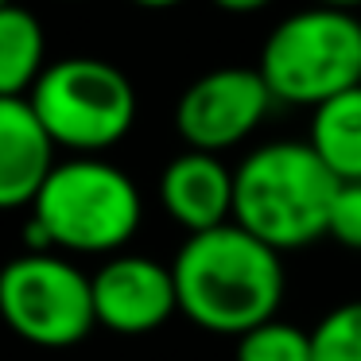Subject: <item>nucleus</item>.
Segmentation results:
<instances>
[{
	"mask_svg": "<svg viewBox=\"0 0 361 361\" xmlns=\"http://www.w3.org/2000/svg\"><path fill=\"white\" fill-rule=\"evenodd\" d=\"M90 280H94L97 326L113 330V334H152L179 311L171 264H159L152 257L117 252Z\"/></svg>",
	"mask_w": 361,
	"mask_h": 361,
	"instance_id": "6e6552de",
	"label": "nucleus"
},
{
	"mask_svg": "<svg viewBox=\"0 0 361 361\" xmlns=\"http://www.w3.org/2000/svg\"><path fill=\"white\" fill-rule=\"evenodd\" d=\"M272 102L276 97L257 66H221L183 90L175 105V128L187 148L221 156L257 133Z\"/></svg>",
	"mask_w": 361,
	"mask_h": 361,
	"instance_id": "0eeeda50",
	"label": "nucleus"
},
{
	"mask_svg": "<svg viewBox=\"0 0 361 361\" xmlns=\"http://www.w3.org/2000/svg\"><path fill=\"white\" fill-rule=\"evenodd\" d=\"M311 361H361V299L338 303L311 330Z\"/></svg>",
	"mask_w": 361,
	"mask_h": 361,
	"instance_id": "4468645a",
	"label": "nucleus"
},
{
	"mask_svg": "<svg viewBox=\"0 0 361 361\" xmlns=\"http://www.w3.org/2000/svg\"><path fill=\"white\" fill-rule=\"evenodd\" d=\"M55 171V140L27 97H0V210H32Z\"/></svg>",
	"mask_w": 361,
	"mask_h": 361,
	"instance_id": "9d476101",
	"label": "nucleus"
},
{
	"mask_svg": "<svg viewBox=\"0 0 361 361\" xmlns=\"http://www.w3.org/2000/svg\"><path fill=\"white\" fill-rule=\"evenodd\" d=\"M210 4H218L221 12H237V16H245V12H260V8H268L272 0H210Z\"/></svg>",
	"mask_w": 361,
	"mask_h": 361,
	"instance_id": "dca6fc26",
	"label": "nucleus"
},
{
	"mask_svg": "<svg viewBox=\"0 0 361 361\" xmlns=\"http://www.w3.org/2000/svg\"><path fill=\"white\" fill-rule=\"evenodd\" d=\"M326 237H334L345 249H361V183H342L330 206Z\"/></svg>",
	"mask_w": 361,
	"mask_h": 361,
	"instance_id": "2eb2a0df",
	"label": "nucleus"
},
{
	"mask_svg": "<svg viewBox=\"0 0 361 361\" xmlns=\"http://www.w3.org/2000/svg\"><path fill=\"white\" fill-rule=\"evenodd\" d=\"M133 4H140V8H175L183 0H133Z\"/></svg>",
	"mask_w": 361,
	"mask_h": 361,
	"instance_id": "a211bd4d",
	"label": "nucleus"
},
{
	"mask_svg": "<svg viewBox=\"0 0 361 361\" xmlns=\"http://www.w3.org/2000/svg\"><path fill=\"white\" fill-rule=\"evenodd\" d=\"M43 39L39 20L27 8L4 4L0 8V97H27L32 86L39 82L43 66Z\"/></svg>",
	"mask_w": 361,
	"mask_h": 361,
	"instance_id": "f8f14e48",
	"label": "nucleus"
},
{
	"mask_svg": "<svg viewBox=\"0 0 361 361\" xmlns=\"http://www.w3.org/2000/svg\"><path fill=\"white\" fill-rule=\"evenodd\" d=\"M342 183L307 140H272L233 167V226L276 252L326 237L330 206Z\"/></svg>",
	"mask_w": 361,
	"mask_h": 361,
	"instance_id": "f03ea898",
	"label": "nucleus"
},
{
	"mask_svg": "<svg viewBox=\"0 0 361 361\" xmlns=\"http://www.w3.org/2000/svg\"><path fill=\"white\" fill-rule=\"evenodd\" d=\"M144 202L136 183L121 167L97 156L55 164L32 202V221L47 233L55 252L117 257L136 237Z\"/></svg>",
	"mask_w": 361,
	"mask_h": 361,
	"instance_id": "7ed1b4c3",
	"label": "nucleus"
},
{
	"mask_svg": "<svg viewBox=\"0 0 361 361\" xmlns=\"http://www.w3.org/2000/svg\"><path fill=\"white\" fill-rule=\"evenodd\" d=\"M179 314L198 330L241 338L276 319L288 288L283 252L268 249L241 226H218L179 245L171 260Z\"/></svg>",
	"mask_w": 361,
	"mask_h": 361,
	"instance_id": "f257e3e1",
	"label": "nucleus"
},
{
	"mask_svg": "<svg viewBox=\"0 0 361 361\" xmlns=\"http://www.w3.org/2000/svg\"><path fill=\"white\" fill-rule=\"evenodd\" d=\"M237 361H311V330L288 319H268L237 338Z\"/></svg>",
	"mask_w": 361,
	"mask_h": 361,
	"instance_id": "ddd939ff",
	"label": "nucleus"
},
{
	"mask_svg": "<svg viewBox=\"0 0 361 361\" xmlns=\"http://www.w3.org/2000/svg\"><path fill=\"white\" fill-rule=\"evenodd\" d=\"M307 144L338 183H361V86L311 109Z\"/></svg>",
	"mask_w": 361,
	"mask_h": 361,
	"instance_id": "9b49d317",
	"label": "nucleus"
},
{
	"mask_svg": "<svg viewBox=\"0 0 361 361\" xmlns=\"http://www.w3.org/2000/svg\"><path fill=\"white\" fill-rule=\"evenodd\" d=\"M257 71L276 102L319 109L361 86V20L322 4L291 12L264 39Z\"/></svg>",
	"mask_w": 361,
	"mask_h": 361,
	"instance_id": "20e7f679",
	"label": "nucleus"
},
{
	"mask_svg": "<svg viewBox=\"0 0 361 361\" xmlns=\"http://www.w3.org/2000/svg\"><path fill=\"white\" fill-rule=\"evenodd\" d=\"M55 148L97 156L128 136L136 121V90L105 59L71 55L51 63L27 94Z\"/></svg>",
	"mask_w": 361,
	"mask_h": 361,
	"instance_id": "39448f33",
	"label": "nucleus"
},
{
	"mask_svg": "<svg viewBox=\"0 0 361 361\" xmlns=\"http://www.w3.org/2000/svg\"><path fill=\"white\" fill-rule=\"evenodd\" d=\"M159 202L187 237L233 221V167L214 152H179L159 175Z\"/></svg>",
	"mask_w": 361,
	"mask_h": 361,
	"instance_id": "1a4fd4ad",
	"label": "nucleus"
},
{
	"mask_svg": "<svg viewBox=\"0 0 361 361\" xmlns=\"http://www.w3.org/2000/svg\"><path fill=\"white\" fill-rule=\"evenodd\" d=\"M0 319L24 342L66 350L97 326L94 280L59 252H24L0 268Z\"/></svg>",
	"mask_w": 361,
	"mask_h": 361,
	"instance_id": "423d86ee",
	"label": "nucleus"
},
{
	"mask_svg": "<svg viewBox=\"0 0 361 361\" xmlns=\"http://www.w3.org/2000/svg\"><path fill=\"white\" fill-rule=\"evenodd\" d=\"M4 4H8V0H0V8H4Z\"/></svg>",
	"mask_w": 361,
	"mask_h": 361,
	"instance_id": "6ab92c4d",
	"label": "nucleus"
},
{
	"mask_svg": "<svg viewBox=\"0 0 361 361\" xmlns=\"http://www.w3.org/2000/svg\"><path fill=\"white\" fill-rule=\"evenodd\" d=\"M311 4H322V8H345V12L361 8V0H311Z\"/></svg>",
	"mask_w": 361,
	"mask_h": 361,
	"instance_id": "f3484780",
	"label": "nucleus"
}]
</instances>
